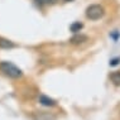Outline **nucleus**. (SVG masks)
I'll return each mask as SVG.
<instances>
[{
	"label": "nucleus",
	"mask_w": 120,
	"mask_h": 120,
	"mask_svg": "<svg viewBox=\"0 0 120 120\" xmlns=\"http://www.w3.org/2000/svg\"><path fill=\"white\" fill-rule=\"evenodd\" d=\"M0 70H1V72H4V75L11 77V79H19L23 75L20 68H18L11 62H1L0 63Z\"/></svg>",
	"instance_id": "f257e3e1"
},
{
	"label": "nucleus",
	"mask_w": 120,
	"mask_h": 120,
	"mask_svg": "<svg viewBox=\"0 0 120 120\" xmlns=\"http://www.w3.org/2000/svg\"><path fill=\"white\" fill-rule=\"evenodd\" d=\"M110 80H111V82L114 83L115 86H120V72L119 71L112 72L111 75H110Z\"/></svg>",
	"instance_id": "423d86ee"
},
{
	"label": "nucleus",
	"mask_w": 120,
	"mask_h": 120,
	"mask_svg": "<svg viewBox=\"0 0 120 120\" xmlns=\"http://www.w3.org/2000/svg\"><path fill=\"white\" fill-rule=\"evenodd\" d=\"M110 37H111L114 41H118V39H119V37H120V33H119L118 30H114L111 34H110Z\"/></svg>",
	"instance_id": "1a4fd4ad"
},
{
	"label": "nucleus",
	"mask_w": 120,
	"mask_h": 120,
	"mask_svg": "<svg viewBox=\"0 0 120 120\" xmlns=\"http://www.w3.org/2000/svg\"><path fill=\"white\" fill-rule=\"evenodd\" d=\"M34 1H37L38 4H53L56 3V0H34Z\"/></svg>",
	"instance_id": "6e6552de"
},
{
	"label": "nucleus",
	"mask_w": 120,
	"mask_h": 120,
	"mask_svg": "<svg viewBox=\"0 0 120 120\" xmlns=\"http://www.w3.org/2000/svg\"><path fill=\"white\" fill-rule=\"evenodd\" d=\"M120 63V58L116 57V58H112L111 61H110V66H118Z\"/></svg>",
	"instance_id": "9d476101"
},
{
	"label": "nucleus",
	"mask_w": 120,
	"mask_h": 120,
	"mask_svg": "<svg viewBox=\"0 0 120 120\" xmlns=\"http://www.w3.org/2000/svg\"><path fill=\"white\" fill-rule=\"evenodd\" d=\"M82 28H83V24L80 23V22H75V23H72V24H71V27H70L71 32H73V33H77V32H80Z\"/></svg>",
	"instance_id": "0eeeda50"
},
{
	"label": "nucleus",
	"mask_w": 120,
	"mask_h": 120,
	"mask_svg": "<svg viewBox=\"0 0 120 120\" xmlns=\"http://www.w3.org/2000/svg\"><path fill=\"white\" fill-rule=\"evenodd\" d=\"M87 41H89V37H87V35L77 34V33L70 39V42L72 44H81V43H85V42H87Z\"/></svg>",
	"instance_id": "7ed1b4c3"
},
{
	"label": "nucleus",
	"mask_w": 120,
	"mask_h": 120,
	"mask_svg": "<svg viewBox=\"0 0 120 120\" xmlns=\"http://www.w3.org/2000/svg\"><path fill=\"white\" fill-rule=\"evenodd\" d=\"M39 102L42 104L43 106H54L56 105V101L51 97H48L46 95H41L39 96Z\"/></svg>",
	"instance_id": "20e7f679"
},
{
	"label": "nucleus",
	"mask_w": 120,
	"mask_h": 120,
	"mask_svg": "<svg viewBox=\"0 0 120 120\" xmlns=\"http://www.w3.org/2000/svg\"><path fill=\"white\" fill-rule=\"evenodd\" d=\"M15 44L13 43L11 41L5 39V38H0V48L3 49H9V48H14Z\"/></svg>",
	"instance_id": "39448f33"
},
{
	"label": "nucleus",
	"mask_w": 120,
	"mask_h": 120,
	"mask_svg": "<svg viewBox=\"0 0 120 120\" xmlns=\"http://www.w3.org/2000/svg\"><path fill=\"white\" fill-rule=\"evenodd\" d=\"M63 1H66V3H70V1H73V0H63Z\"/></svg>",
	"instance_id": "9b49d317"
},
{
	"label": "nucleus",
	"mask_w": 120,
	"mask_h": 120,
	"mask_svg": "<svg viewBox=\"0 0 120 120\" xmlns=\"http://www.w3.org/2000/svg\"><path fill=\"white\" fill-rule=\"evenodd\" d=\"M104 14H105V10L99 4H92L86 9V17L91 20H97V19L102 18Z\"/></svg>",
	"instance_id": "f03ea898"
}]
</instances>
